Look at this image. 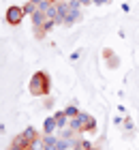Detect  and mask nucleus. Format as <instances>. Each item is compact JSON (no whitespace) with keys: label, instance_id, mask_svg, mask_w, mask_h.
Here are the masks:
<instances>
[{"label":"nucleus","instance_id":"1","mask_svg":"<svg viewBox=\"0 0 139 150\" xmlns=\"http://www.w3.org/2000/svg\"><path fill=\"white\" fill-rule=\"evenodd\" d=\"M49 88H52V84H49V77H47V73H43V71H39V73H34L32 75V79H30V92L32 94H47L49 92Z\"/></svg>","mask_w":139,"mask_h":150},{"label":"nucleus","instance_id":"2","mask_svg":"<svg viewBox=\"0 0 139 150\" xmlns=\"http://www.w3.org/2000/svg\"><path fill=\"white\" fill-rule=\"evenodd\" d=\"M24 6H9L6 9V15H4V19H6V24H11V26H17V24H22L24 22Z\"/></svg>","mask_w":139,"mask_h":150},{"label":"nucleus","instance_id":"3","mask_svg":"<svg viewBox=\"0 0 139 150\" xmlns=\"http://www.w3.org/2000/svg\"><path fill=\"white\" fill-rule=\"evenodd\" d=\"M79 120H81V131H94L96 120H94L90 114H81V112H79Z\"/></svg>","mask_w":139,"mask_h":150},{"label":"nucleus","instance_id":"4","mask_svg":"<svg viewBox=\"0 0 139 150\" xmlns=\"http://www.w3.org/2000/svg\"><path fill=\"white\" fill-rule=\"evenodd\" d=\"M41 150H58V137L56 135H45L41 139Z\"/></svg>","mask_w":139,"mask_h":150},{"label":"nucleus","instance_id":"5","mask_svg":"<svg viewBox=\"0 0 139 150\" xmlns=\"http://www.w3.org/2000/svg\"><path fill=\"white\" fill-rule=\"evenodd\" d=\"M56 129H58V122H56L54 116H49V118L43 122V133H45V135H54Z\"/></svg>","mask_w":139,"mask_h":150},{"label":"nucleus","instance_id":"6","mask_svg":"<svg viewBox=\"0 0 139 150\" xmlns=\"http://www.w3.org/2000/svg\"><path fill=\"white\" fill-rule=\"evenodd\" d=\"M68 6H71V4H68ZM77 19H79V9H73V6H71L68 13H66V17H64V26H73Z\"/></svg>","mask_w":139,"mask_h":150},{"label":"nucleus","instance_id":"7","mask_svg":"<svg viewBox=\"0 0 139 150\" xmlns=\"http://www.w3.org/2000/svg\"><path fill=\"white\" fill-rule=\"evenodd\" d=\"M32 22H34V26H37V30H39V28H43V24L47 22V15H45L43 11L37 9V11L32 13Z\"/></svg>","mask_w":139,"mask_h":150},{"label":"nucleus","instance_id":"8","mask_svg":"<svg viewBox=\"0 0 139 150\" xmlns=\"http://www.w3.org/2000/svg\"><path fill=\"white\" fill-rule=\"evenodd\" d=\"M54 118H56V122H58V129H66L68 127V116L64 112H56Z\"/></svg>","mask_w":139,"mask_h":150},{"label":"nucleus","instance_id":"9","mask_svg":"<svg viewBox=\"0 0 139 150\" xmlns=\"http://www.w3.org/2000/svg\"><path fill=\"white\" fill-rule=\"evenodd\" d=\"M73 150H92V146L86 139H77V142H73Z\"/></svg>","mask_w":139,"mask_h":150},{"label":"nucleus","instance_id":"10","mask_svg":"<svg viewBox=\"0 0 139 150\" xmlns=\"http://www.w3.org/2000/svg\"><path fill=\"white\" fill-rule=\"evenodd\" d=\"M68 129H73V131H81V120H79V114L75 116V118H68Z\"/></svg>","mask_w":139,"mask_h":150},{"label":"nucleus","instance_id":"11","mask_svg":"<svg viewBox=\"0 0 139 150\" xmlns=\"http://www.w3.org/2000/svg\"><path fill=\"white\" fill-rule=\"evenodd\" d=\"M34 11H37V4H34V2H30V0H28V2L24 4V13H26V15H32Z\"/></svg>","mask_w":139,"mask_h":150},{"label":"nucleus","instance_id":"12","mask_svg":"<svg viewBox=\"0 0 139 150\" xmlns=\"http://www.w3.org/2000/svg\"><path fill=\"white\" fill-rule=\"evenodd\" d=\"M64 114L68 116V118H75V116L79 114V110H77V105H68L66 110H64Z\"/></svg>","mask_w":139,"mask_h":150},{"label":"nucleus","instance_id":"13","mask_svg":"<svg viewBox=\"0 0 139 150\" xmlns=\"http://www.w3.org/2000/svg\"><path fill=\"white\" fill-rule=\"evenodd\" d=\"M124 127H126V131H133V129H135L133 127V120H131L128 116H126V120H124Z\"/></svg>","mask_w":139,"mask_h":150},{"label":"nucleus","instance_id":"14","mask_svg":"<svg viewBox=\"0 0 139 150\" xmlns=\"http://www.w3.org/2000/svg\"><path fill=\"white\" fill-rule=\"evenodd\" d=\"M105 2H109V0H92V4H99V6L105 4Z\"/></svg>","mask_w":139,"mask_h":150},{"label":"nucleus","instance_id":"15","mask_svg":"<svg viewBox=\"0 0 139 150\" xmlns=\"http://www.w3.org/2000/svg\"><path fill=\"white\" fill-rule=\"evenodd\" d=\"M114 122H116V125H124V120L120 118V116H116V118H114Z\"/></svg>","mask_w":139,"mask_h":150},{"label":"nucleus","instance_id":"16","mask_svg":"<svg viewBox=\"0 0 139 150\" xmlns=\"http://www.w3.org/2000/svg\"><path fill=\"white\" fill-rule=\"evenodd\" d=\"M77 58H79V52H73V54H71V60L75 62V60H77Z\"/></svg>","mask_w":139,"mask_h":150},{"label":"nucleus","instance_id":"17","mask_svg":"<svg viewBox=\"0 0 139 150\" xmlns=\"http://www.w3.org/2000/svg\"><path fill=\"white\" fill-rule=\"evenodd\" d=\"M81 4H92V0H79Z\"/></svg>","mask_w":139,"mask_h":150},{"label":"nucleus","instance_id":"18","mask_svg":"<svg viewBox=\"0 0 139 150\" xmlns=\"http://www.w3.org/2000/svg\"><path fill=\"white\" fill-rule=\"evenodd\" d=\"M9 150H24V148H19V146H13V144H11V148H9Z\"/></svg>","mask_w":139,"mask_h":150},{"label":"nucleus","instance_id":"19","mask_svg":"<svg viewBox=\"0 0 139 150\" xmlns=\"http://www.w3.org/2000/svg\"><path fill=\"white\" fill-rule=\"evenodd\" d=\"M64 2H68V0H64Z\"/></svg>","mask_w":139,"mask_h":150}]
</instances>
